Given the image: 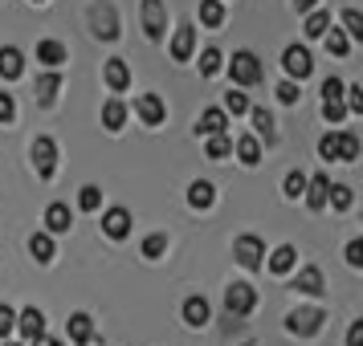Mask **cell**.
<instances>
[{
    "instance_id": "cell-43",
    "label": "cell",
    "mask_w": 363,
    "mask_h": 346,
    "mask_svg": "<svg viewBox=\"0 0 363 346\" xmlns=\"http://www.w3.org/2000/svg\"><path fill=\"white\" fill-rule=\"evenodd\" d=\"M335 151H339V134H323V139H318V155H323V159H335Z\"/></svg>"
},
{
    "instance_id": "cell-31",
    "label": "cell",
    "mask_w": 363,
    "mask_h": 346,
    "mask_svg": "<svg viewBox=\"0 0 363 346\" xmlns=\"http://www.w3.org/2000/svg\"><path fill=\"white\" fill-rule=\"evenodd\" d=\"M99 204H102V188L86 183L82 192H78V208H82V212H99Z\"/></svg>"
},
{
    "instance_id": "cell-2",
    "label": "cell",
    "mask_w": 363,
    "mask_h": 346,
    "mask_svg": "<svg viewBox=\"0 0 363 346\" xmlns=\"http://www.w3.org/2000/svg\"><path fill=\"white\" fill-rule=\"evenodd\" d=\"M229 74H233V82L237 86H257L262 82V62H257V53H233V62H229Z\"/></svg>"
},
{
    "instance_id": "cell-53",
    "label": "cell",
    "mask_w": 363,
    "mask_h": 346,
    "mask_svg": "<svg viewBox=\"0 0 363 346\" xmlns=\"http://www.w3.org/2000/svg\"><path fill=\"white\" fill-rule=\"evenodd\" d=\"M245 346H249V342H245Z\"/></svg>"
},
{
    "instance_id": "cell-5",
    "label": "cell",
    "mask_w": 363,
    "mask_h": 346,
    "mask_svg": "<svg viewBox=\"0 0 363 346\" xmlns=\"http://www.w3.org/2000/svg\"><path fill=\"white\" fill-rule=\"evenodd\" d=\"M233 257H237V265H241V269H262V257H265L262 236H237Z\"/></svg>"
},
{
    "instance_id": "cell-46",
    "label": "cell",
    "mask_w": 363,
    "mask_h": 346,
    "mask_svg": "<svg viewBox=\"0 0 363 346\" xmlns=\"http://www.w3.org/2000/svg\"><path fill=\"white\" fill-rule=\"evenodd\" d=\"M347 265H351V269L363 265V241H351V245H347Z\"/></svg>"
},
{
    "instance_id": "cell-30",
    "label": "cell",
    "mask_w": 363,
    "mask_h": 346,
    "mask_svg": "<svg viewBox=\"0 0 363 346\" xmlns=\"http://www.w3.org/2000/svg\"><path fill=\"white\" fill-rule=\"evenodd\" d=\"M220 21H225V4H220V0H200V25L216 29Z\"/></svg>"
},
{
    "instance_id": "cell-47",
    "label": "cell",
    "mask_w": 363,
    "mask_h": 346,
    "mask_svg": "<svg viewBox=\"0 0 363 346\" xmlns=\"http://www.w3.org/2000/svg\"><path fill=\"white\" fill-rule=\"evenodd\" d=\"M278 102L294 106V102H298V86H294V82H281V86H278Z\"/></svg>"
},
{
    "instance_id": "cell-45",
    "label": "cell",
    "mask_w": 363,
    "mask_h": 346,
    "mask_svg": "<svg viewBox=\"0 0 363 346\" xmlns=\"http://www.w3.org/2000/svg\"><path fill=\"white\" fill-rule=\"evenodd\" d=\"M17 118V102H13V94H0V122H13Z\"/></svg>"
},
{
    "instance_id": "cell-26",
    "label": "cell",
    "mask_w": 363,
    "mask_h": 346,
    "mask_svg": "<svg viewBox=\"0 0 363 346\" xmlns=\"http://www.w3.org/2000/svg\"><path fill=\"white\" fill-rule=\"evenodd\" d=\"M57 90H62V78H57V74H41V78H37V86H33L37 102H45V106L57 98Z\"/></svg>"
},
{
    "instance_id": "cell-39",
    "label": "cell",
    "mask_w": 363,
    "mask_h": 346,
    "mask_svg": "<svg viewBox=\"0 0 363 346\" xmlns=\"http://www.w3.org/2000/svg\"><path fill=\"white\" fill-rule=\"evenodd\" d=\"M343 33L355 37V41H363V17L355 13V8H347V13H343Z\"/></svg>"
},
{
    "instance_id": "cell-6",
    "label": "cell",
    "mask_w": 363,
    "mask_h": 346,
    "mask_svg": "<svg viewBox=\"0 0 363 346\" xmlns=\"http://www.w3.org/2000/svg\"><path fill=\"white\" fill-rule=\"evenodd\" d=\"M281 66H286V74L290 78H311L314 74V62H311V53L302 50V45H286V53H281Z\"/></svg>"
},
{
    "instance_id": "cell-49",
    "label": "cell",
    "mask_w": 363,
    "mask_h": 346,
    "mask_svg": "<svg viewBox=\"0 0 363 346\" xmlns=\"http://www.w3.org/2000/svg\"><path fill=\"white\" fill-rule=\"evenodd\" d=\"M347 346H363V322H351V330H347Z\"/></svg>"
},
{
    "instance_id": "cell-11",
    "label": "cell",
    "mask_w": 363,
    "mask_h": 346,
    "mask_svg": "<svg viewBox=\"0 0 363 346\" xmlns=\"http://www.w3.org/2000/svg\"><path fill=\"white\" fill-rule=\"evenodd\" d=\"M17 330L29 338V342H37L41 334H45V313L37 310V306H29V310H21L17 313Z\"/></svg>"
},
{
    "instance_id": "cell-23",
    "label": "cell",
    "mask_w": 363,
    "mask_h": 346,
    "mask_svg": "<svg viewBox=\"0 0 363 346\" xmlns=\"http://www.w3.org/2000/svg\"><path fill=\"white\" fill-rule=\"evenodd\" d=\"M298 265V253H294V245H278L274 253H269V269L274 273H290Z\"/></svg>"
},
{
    "instance_id": "cell-12",
    "label": "cell",
    "mask_w": 363,
    "mask_h": 346,
    "mask_svg": "<svg viewBox=\"0 0 363 346\" xmlns=\"http://www.w3.org/2000/svg\"><path fill=\"white\" fill-rule=\"evenodd\" d=\"M102 232H106L111 241H123V236L131 232V212H127V208H111V212L102 216Z\"/></svg>"
},
{
    "instance_id": "cell-22",
    "label": "cell",
    "mask_w": 363,
    "mask_h": 346,
    "mask_svg": "<svg viewBox=\"0 0 363 346\" xmlns=\"http://www.w3.org/2000/svg\"><path fill=\"white\" fill-rule=\"evenodd\" d=\"M213 200H216V188L208 180H196L188 188V204H192V208H213Z\"/></svg>"
},
{
    "instance_id": "cell-20",
    "label": "cell",
    "mask_w": 363,
    "mask_h": 346,
    "mask_svg": "<svg viewBox=\"0 0 363 346\" xmlns=\"http://www.w3.org/2000/svg\"><path fill=\"white\" fill-rule=\"evenodd\" d=\"M249 118H253V131L262 134L265 143H274L278 134H274V115L265 110V106H249Z\"/></svg>"
},
{
    "instance_id": "cell-32",
    "label": "cell",
    "mask_w": 363,
    "mask_h": 346,
    "mask_svg": "<svg viewBox=\"0 0 363 346\" xmlns=\"http://www.w3.org/2000/svg\"><path fill=\"white\" fill-rule=\"evenodd\" d=\"M204 151H208V159H225V155H229V151H233L229 134H225V131L208 134V147H204Z\"/></svg>"
},
{
    "instance_id": "cell-15",
    "label": "cell",
    "mask_w": 363,
    "mask_h": 346,
    "mask_svg": "<svg viewBox=\"0 0 363 346\" xmlns=\"http://www.w3.org/2000/svg\"><path fill=\"white\" fill-rule=\"evenodd\" d=\"M106 86H111L115 94H123V90L131 86V69H127L123 57H111V62H106Z\"/></svg>"
},
{
    "instance_id": "cell-36",
    "label": "cell",
    "mask_w": 363,
    "mask_h": 346,
    "mask_svg": "<svg viewBox=\"0 0 363 346\" xmlns=\"http://www.w3.org/2000/svg\"><path fill=\"white\" fill-rule=\"evenodd\" d=\"M220 66H225V57H220V50H204L200 53V74H220Z\"/></svg>"
},
{
    "instance_id": "cell-17",
    "label": "cell",
    "mask_w": 363,
    "mask_h": 346,
    "mask_svg": "<svg viewBox=\"0 0 363 346\" xmlns=\"http://www.w3.org/2000/svg\"><path fill=\"white\" fill-rule=\"evenodd\" d=\"M37 62L57 69L62 62H66V45H62V41H37Z\"/></svg>"
},
{
    "instance_id": "cell-10",
    "label": "cell",
    "mask_w": 363,
    "mask_h": 346,
    "mask_svg": "<svg viewBox=\"0 0 363 346\" xmlns=\"http://www.w3.org/2000/svg\"><path fill=\"white\" fill-rule=\"evenodd\" d=\"M327 192H330V180L323 175V171H318V175H306V192H302V196H306V204H311L314 212H323V208L330 204Z\"/></svg>"
},
{
    "instance_id": "cell-3",
    "label": "cell",
    "mask_w": 363,
    "mask_h": 346,
    "mask_svg": "<svg viewBox=\"0 0 363 346\" xmlns=\"http://www.w3.org/2000/svg\"><path fill=\"white\" fill-rule=\"evenodd\" d=\"M33 167L41 180H50L53 171H57V143H53L50 134H37L33 139Z\"/></svg>"
},
{
    "instance_id": "cell-14",
    "label": "cell",
    "mask_w": 363,
    "mask_h": 346,
    "mask_svg": "<svg viewBox=\"0 0 363 346\" xmlns=\"http://www.w3.org/2000/svg\"><path fill=\"white\" fill-rule=\"evenodd\" d=\"M66 330H69V342L74 346L94 342V318H90V313H74V318L66 322Z\"/></svg>"
},
{
    "instance_id": "cell-40",
    "label": "cell",
    "mask_w": 363,
    "mask_h": 346,
    "mask_svg": "<svg viewBox=\"0 0 363 346\" xmlns=\"http://www.w3.org/2000/svg\"><path fill=\"white\" fill-rule=\"evenodd\" d=\"M323 118H327V122H343L347 118L343 98H323Z\"/></svg>"
},
{
    "instance_id": "cell-48",
    "label": "cell",
    "mask_w": 363,
    "mask_h": 346,
    "mask_svg": "<svg viewBox=\"0 0 363 346\" xmlns=\"http://www.w3.org/2000/svg\"><path fill=\"white\" fill-rule=\"evenodd\" d=\"M323 98H343V82L339 78H327L323 82Z\"/></svg>"
},
{
    "instance_id": "cell-8",
    "label": "cell",
    "mask_w": 363,
    "mask_h": 346,
    "mask_svg": "<svg viewBox=\"0 0 363 346\" xmlns=\"http://www.w3.org/2000/svg\"><path fill=\"white\" fill-rule=\"evenodd\" d=\"M135 115L143 118V127H160V122L167 118V106H164L160 94H143V98L135 102Z\"/></svg>"
},
{
    "instance_id": "cell-35",
    "label": "cell",
    "mask_w": 363,
    "mask_h": 346,
    "mask_svg": "<svg viewBox=\"0 0 363 346\" xmlns=\"http://www.w3.org/2000/svg\"><path fill=\"white\" fill-rule=\"evenodd\" d=\"M323 37H327V50L335 53V57H343V53L351 50V37H347L343 29H330V33H323Z\"/></svg>"
},
{
    "instance_id": "cell-41",
    "label": "cell",
    "mask_w": 363,
    "mask_h": 346,
    "mask_svg": "<svg viewBox=\"0 0 363 346\" xmlns=\"http://www.w3.org/2000/svg\"><path fill=\"white\" fill-rule=\"evenodd\" d=\"M302 192H306V171H290V175H286V196L298 200Z\"/></svg>"
},
{
    "instance_id": "cell-37",
    "label": "cell",
    "mask_w": 363,
    "mask_h": 346,
    "mask_svg": "<svg viewBox=\"0 0 363 346\" xmlns=\"http://www.w3.org/2000/svg\"><path fill=\"white\" fill-rule=\"evenodd\" d=\"M343 106H347V115H363V90L359 86H343Z\"/></svg>"
},
{
    "instance_id": "cell-52",
    "label": "cell",
    "mask_w": 363,
    "mask_h": 346,
    "mask_svg": "<svg viewBox=\"0 0 363 346\" xmlns=\"http://www.w3.org/2000/svg\"><path fill=\"white\" fill-rule=\"evenodd\" d=\"M33 4H45V0H33Z\"/></svg>"
},
{
    "instance_id": "cell-25",
    "label": "cell",
    "mask_w": 363,
    "mask_h": 346,
    "mask_svg": "<svg viewBox=\"0 0 363 346\" xmlns=\"http://www.w3.org/2000/svg\"><path fill=\"white\" fill-rule=\"evenodd\" d=\"M237 155H241V163H245V167H257V163H262V143H257V134L237 139Z\"/></svg>"
},
{
    "instance_id": "cell-9",
    "label": "cell",
    "mask_w": 363,
    "mask_h": 346,
    "mask_svg": "<svg viewBox=\"0 0 363 346\" xmlns=\"http://www.w3.org/2000/svg\"><path fill=\"white\" fill-rule=\"evenodd\" d=\"M90 21H94V33L99 37H106V41L118 37V21H115V8H111V4H94V8H90Z\"/></svg>"
},
{
    "instance_id": "cell-13",
    "label": "cell",
    "mask_w": 363,
    "mask_h": 346,
    "mask_svg": "<svg viewBox=\"0 0 363 346\" xmlns=\"http://www.w3.org/2000/svg\"><path fill=\"white\" fill-rule=\"evenodd\" d=\"M192 53H196V29L184 25V29H176V37H172V57H176V62H192Z\"/></svg>"
},
{
    "instance_id": "cell-51",
    "label": "cell",
    "mask_w": 363,
    "mask_h": 346,
    "mask_svg": "<svg viewBox=\"0 0 363 346\" xmlns=\"http://www.w3.org/2000/svg\"><path fill=\"white\" fill-rule=\"evenodd\" d=\"M33 346H62V342H57V338H45V334H41V338H37Z\"/></svg>"
},
{
    "instance_id": "cell-38",
    "label": "cell",
    "mask_w": 363,
    "mask_h": 346,
    "mask_svg": "<svg viewBox=\"0 0 363 346\" xmlns=\"http://www.w3.org/2000/svg\"><path fill=\"white\" fill-rule=\"evenodd\" d=\"M330 29V13H311L306 17V37H323Z\"/></svg>"
},
{
    "instance_id": "cell-7",
    "label": "cell",
    "mask_w": 363,
    "mask_h": 346,
    "mask_svg": "<svg viewBox=\"0 0 363 346\" xmlns=\"http://www.w3.org/2000/svg\"><path fill=\"white\" fill-rule=\"evenodd\" d=\"M143 29H147L151 41H164V29H167L164 0H143Z\"/></svg>"
},
{
    "instance_id": "cell-24",
    "label": "cell",
    "mask_w": 363,
    "mask_h": 346,
    "mask_svg": "<svg viewBox=\"0 0 363 346\" xmlns=\"http://www.w3.org/2000/svg\"><path fill=\"white\" fill-rule=\"evenodd\" d=\"M29 253H33L41 265H50L53 261V232H33V236H29Z\"/></svg>"
},
{
    "instance_id": "cell-1",
    "label": "cell",
    "mask_w": 363,
    "mask_h": 346,
    "mask_svg": "<svg viewBox=\"0 0 363 346\" xmlns=\"http://www.w3.org/2000/svg\"><path fill=\"white\" fill-rule=\"evenodd\" d=\"M225 310L233 313V318H245V313L257 310V289L253 285H245V281H233L229 289H225Z\"/></svg>"
},
{
    "instance_id": "cell-18",
    "label": "cell",
    "mask_w": 363,
    "mask_h": 346,
    "mask_svg": "<svg viewBox=\"0 0 363 346\" xmlns=\"http://www.w3.org/2000/svg\"><path fill=\"white\" fill-rule=\"evenodd\" d=\"M21 69H25V57H21V50H13V45H4L0 50V78H21Z\"/></svg>"
},
{
    "instance_id": "cell-42",
    "label": "cell",
    "mask_w": 363,
    "mask_h": 346,
    "mask_svg": "<svg viewBox=\"0 0 363 346\" xmlns=\"http://www.w3.org/2000/svg\"><path fill=\"white\" fill-rule=\"evenodd\" d=\"M327 200H335V208H351V188L347 183H335L327 192Z\"/></svg>"
},
{
    "instance_id": "cell-44",
    "label": "cell",
    "mask_w": 363,
    "mask_h": 346,
    "mask_svg": "<svg viewBox=\"0 0 363 346\" xmlns=\"http://www.w3.org/2000/svg\"><path fill=\"white\" fill-rule=\"evenodd\" d=\"M17 330V313L9 310V306H0V338H9Z\"/></svg>"
},
{
    "instance_id": "cell-27",
    "label": "cell",
    "mask_w": 363,
    "mask_h": 346,
    "mask_svg": "<svg viewBox=\"0 0 363 346\" xmlns=\"http://www.w3.org/2000/svg\"><path fill=\"white\" fill-rule=\"evenodd\" d=\"M184 322H188V326H204V322H208V301H204V297H188V301H184Z\"/></svg>"
},
{
    "instance_id": "cell-16",
    "label": "cell",
    "mask_w": 363,
    "mask_h": 346,
    "mask_svg": "<svg viewBox=\"0 0 363 346\" xmlns=\"http://www.w3.org/2000/svg\"><path fill=\"white\" fill-rule=\"evenodd\" d=\"M225 127H229V115H225L220 106H208L196 122V134H216V131H225Z\"/></svg>"
},
{
    "instance_id": "cell-29",
    "label": "cell",
    "mask_w": 363,
    "mask_h": 346,
    "mask_svg": "<svg viewBox=\"0 0 363 346\" xmlns=\"http://www.w3.org/2000/svg\"><path fill=\"white\" fill-rule=\"evenodd\" d=\"M335 159H339V163H355V159H359V139L351 131H339V151H335Z\"/></svg>"
},
{
    "instance_id": "cell-33",
    "label": "cell",
    "mask_w": 363,
    "mask_h": 346,
    "mask_svg": "<svg viewBox=\"0 0 363 346\" xmlns=\"http://www.w3.org/2000/svg\"><path fill=\"white\" fill-rule=\"evenodd\" d=\"M225 115H249V98L241 94V90H229L225 94V106H220Z\"/></svg>"
},
{
    "instance_id": "cell-19",
    "label": "cell",
    "mask_w": 363,
    "mask_h": 346,
    "mask_svg": "<svg viewBox=\"0 0 363 346\" xmlns=\"http://www.w3.org/2000/svg\"><path fill=\"white\" fill-rule=\"evenodd\" d=\"M290 289H298V294H311V297H318L323 294V273H318V269H302V273H298L294 277V285H290Z\"/></svg>"
},
{
    "instance_id": "cell-4",
    "label": "cell",
    "mask_w": 363,
    "mask_h": 346,
    "mask_svg": "<svg viewBox=\"0 0 363 346\" xmlns=\"http://www.w3.org/2000/svg\"><path fill=\"white\" fill-rule=\"evenodd\" d=\"M323 322H327V313L311 306V310H294V313H290V318H286V330L298 334V338H311V334L323 330Z\"/></svg>"
},
{
    "instance_id": "cell-34",
    "label": "cell",
    "mask_w": 363,
    "mask_h": 346,
    "mask_svg": "<svg viewBox=\"0 0 363 346\" xmlns=\"http://www.w3.org/2000/svg\"><path fill=\"white\" fill-rule=\"evenodd\" d=\"M164 253H167V236H164V232H151L147 241H143V257L155 261V257H164Z\"/></svg>"
},
{
    "instance_id": "cell-28",
    "label": "cell",
    "mask_w": 363,
    "mask_h": 346,
    "mask_svg": "<svg viewBox=\"0 0 363 346\" xmlns=\"http://www.w3.org/2000/svg\"><path fill=\"white\" fill-rule=\"evenodd\" d=\"M102 122H106V131H123V122H127V106L118 98H111L102 106Z\"/></svg>"
},
{
    "instance_id": "cell-50",
    "label": "cell",
    "mask_w": 363,
    "mask_h": 346,
    "mask_svg": "<svg viewBox=\"0 0 363 346\" xmlns=\"http://www.w3.org/2000/svg\"><path fill=\"white\" fill-rule=\"evenodd\" d=\"M294 4H298V8H302V13H311V8H314V4H318V0H294Z\"/></svg>"
},
{
    "instance_id": "cell-21",
    "label": "cell",
    "mask_w": 363,
    "mask_h": 346,
    "mask_svg": "<svg viewBox=\"0 0 363 346\" xmlns=\"http://www.w3.org/2000/svg\"><path fill=\"white\" fill-rule=\"evenodd\" d=\"M45 232H53V236H57V232H69V208L66 204H50V208H45Z\"/></svg>"
}]
</instances>
